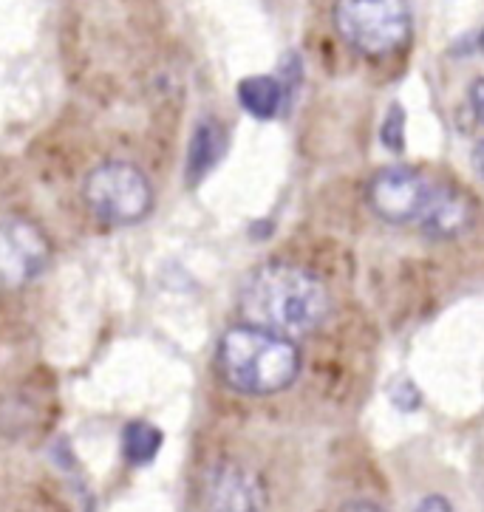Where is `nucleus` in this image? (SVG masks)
<instances>
[{
  "label": "nucleus",
  "instance_id": "obj_1",
  "mask_svg": "<svg viewBox=\"0 0 484 512\" xmlns=\"http://www.w3.org/2000/svg\"><path fill=\"white\" fill-rule=\"evenodd\" d=\"M326 286L301 266L264 264L252 269L241 286V317L258 329L284 334L289 340L309 337L329 317Z\"/></svg>",
  "mask_w": 484,
  "mask_h": 512
},
{
  "label": "nucleus",
  "instance_id": "obj_2",
  "mask_svg": "<svg viewBox=\"0 0 484 512\" xmlns=\"http://www.w3.org/2000/svg\"><path fill=\"white\" fill-rule=\"evenodd\" d=\"M301 348L284 334L235 326L218 346V368L224 382L250 397H272L286 391L301 374Z\"/></svg>",
  "mask_w": 484,
  "mask_h": 512
},
{
  "label": "nucleus",
  "instance_id": "obj_3",
  "mask_svg": "<svg viewBox=\"0 0 484 512\" xmlns=\"http://www.w3.org/2000/svg\"><path fill=\"white\" fill-rule=\"evenodd\" d=\"M334 26L351 49L366 57L394 54L411 37L405 0H337Z\"/></svg>",
  "mask_w": 484,
  "mask_h": 512
},
{
  "label": "nucleus",
  "instance_id": "obj_4",
  "mask_svg": "<svg viewBox=\"0 0 484 512\" xmlns=\"http://www.w3.org/2000/svg\"><path fill=\"white\" fill-rule=\"evenodd\" d=\"M85 201L91 213L105 224L128 227L139 224L153 207V190L148 176L128 162H108L88 173Z\"/></svg>",
  "mask_w": 484,
  "mask_h": 512
},
{
  "label": "nucleus",
  "instance_id": "obj_5",
  "mask_svg": "<svg viewBox=\"0 0 484 512\" xmlns=\"http://www.w3.org/2000/svg\"><path fill=\"white\" fill-rule=\"evenodd\" d=\"M431 190H434V184H428V179L419 170L391 165L371 176L366 199L371 213L380 215L388 224H411L425 210Z\"/></svg>",
  "mask_w": 484,
  "mask_h": 512
},
{
  "label": "nucleus",
  "instance_id": "obj_6",
  "mask_svg": "<svg viewBox=\"0 0 484 512\" xmlns=\"http://www.w3.org/2000/svg\"><path fill=\"white\" fill-rule=\"evenodd\" d=\"M49 261V241L26 218H0V289L34 281Z\"/></svg>",
  "mask_w": 484,
  "mask_h": 512
},
{
  "label": "nucleus",
  "instance_id": "obj_7",
  "mask_svg": "<svg viewBox=\"0 0 484 512\" xmlns=\"http://www.w3.org/2000/svg\"><path fill=\"white\" fill-rule=\"evenodd\" d=\"M201 504L207 512H261L267 490L252 470L221 462L210 467L201 481Z\"/></svg>",
  "mask_w": 484,
  "mask_h": 512
},
{
  "label": "nucleus",
  "instance_id": "obj_8",
  "mask_svg": "<svg viewBox=\"0 0 484 512\" xmlns=\"http://www.w3.org/2000/svg\"><path fill=\"white\" fill-rule=\"evenodd\" d=\"M473 218H476V207L465 193L451 190V187H434L425 210L419 213L417 224L428 238L451 241L473 227Z\"/></svg>",
  "mask_w": 484,
  "mask_h": 512
},
{
  "label": "nucleus",
  "instance_id": "obj_9",
  "mask_svg": "<svg viewBox=\"0 0 484 512\" xmlns=\"http://www.w3.org/2000/svg\"><path fill=\"white\" fill-rule=\"evenodd\" d=\"M224 150H227V133H224V128L218 122H213V119L201 122L196 133H193L190 153H187V176H190V182H199L207 170H213L218 165V159L224 156Z\"/></svg>",
  "mask_w": 484,
  "mask_h": 512
},
{
  "label": "nucleus",
  "instance_id": "obj_10",
  "mask_svg": "<svg viewBox=\"0 0 484 512\" xmlns=\"http://www.w3.org/2000/svg\"><path fill=\"white\" fill-rule=\"evenodd\" d=\"M286 88L275 77H247L238 83V100L255 119H275L284 108Z\"/></svg>",
  "mask_w": 484,
  "mask_h": 512
},
{
  "label": "nucleus",
  "instance_id": "obj_11",
  "mask_svg": "<svg viewBox=\"0 0 484 512\" xmlns=\"http://www.w3.org/2000/svg\"><path fill=\"white\" fill-rule=\"evenodd\" d=\"M122 447H125L128 462L148 464L159 453V447H162V433H159V428L148 425V422H134V425L125 428Z\"/></svg>",
  "mask_w": 484,
  "mask_h": 512
},
{
  "label": "nucleus",
  "instance_id": "obj_12",
  "mask_svg": "<svg viewBox=\"0 0 484 512\" xmlns=\"http://www.w3.org/2000/svg\"><path fill=\"white\" fill-rule=\"evenodd\" d=\"M383 145L388 150H394V153H402L405 150V111H402V105H391L388 108V116H385L383 122Z\"/></svg>",
  "mask_w": 484,
  "mask_h": 512
},
{
  "label": "nucleus",
  "instance_id": "obj_13",
  "mask_svg": "<svg viewBox=\"0 0 484 512\" xmlns=\"http://www.w3.org/2000/svg\"><path fill=\"white\" fill-rule=\"evenodd\" d=\"M388 397L394 402V408H400L402 413L417 411L419 405H422V394H419V388L411 380L394 382L391 391H388Z\"/></svg>",
  "mask_w": 484,
  "mask_h": 512
},
{
  "label": "nucleus",
  "instance_id": "obj_14",
  "mask_svg": "<svg viewBox=\"0 0 484 512\" xmlns=\"http://www.w3.org/2000/svg\"><path fill=\"white\" fill-rule=\"evenodd\" d=\"M414 512H453V507L445 496H428L419 501V507Z\"/></svg>",
  "mask_w": 484,
  "mask_h": 512
},
{
  "label": "nucleus",
  "instance_id": "obj_15",
  "mask_svg": "<svg viewBox=\"0 0 484 512\" xmlns=\"http://www.w3.org/2000/svg\"><path fill=\"white\" fill-rule=\"evenodd\" d=\"M470 105H473V114L484 125V80H476L470 85Z\"/></svg>",
  "mask_w": 484,
  "mask_h": 512
},
{
  "label": "nucleus",
  "instance_id": "obj_16",
  "mask_svg": "<svg viewBox=\"0 0 484 512\" xmlns=\"http://www.w3.org/2000/svg\"><path fill=\"white\" fill-rule=\"evenodd\" d=\"M340 512H385L380 504H374V501H351L346 504Z\"/></svg>",
  "mask_w": 484,
  "mask_h": 512
},
{
  "label": "nucleus",
  "instance_id": "obj_17",
  "mask_svg": "<svg viewBox=\"0 0 484 512\" xmlns=\"http://www.w3.org/2000/svg\"><path fill=\"white\" fill-rule=\"evenodd\" d=\"M473 165H476L479 176L484 179V142H479V145H476V150H473Z\"/></svg>",
  "mask_w": 484,
  "mask_h": 512
},
{
  "label": "nucleus",
  "instance_id": "obj_18",
  "mask_svg": "<svg viewBox=\"0 0 484 512\" xmlns=\"http://www.w3.org/2000/svg\"><path fill=\"white\" fill-rule=\"evenodd\" d=\"M479 51H484V32H482V37H479Z\"/></svg>",
  "mask_w": 484,
  "mask_h": 512
}]
</instances>
